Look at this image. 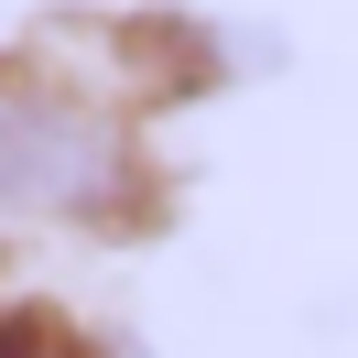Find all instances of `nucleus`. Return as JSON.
Returning a JSON list of instances; mask_svg holds the SVG:
<instances>
[{
	"instance_id": "obj_1",
	"label": "nucleus",
	"mask_w": 358,
	"mask_h": 358,
	"mask_svg": "<svg viewBox=\"0 0 358 358\" xmlns=\"http://www.w3.org/2000/svg\"><path fill=\"white\" fill-rule=\"evenodd\" d=\"M152 206L141 120L98 76L0 55V217L11 228H131Z\"/></svg>"
},
{
	"instance_id": "obj_3",
	"label": "nucleus",
	"mask_w": 358,
	"mask_h": 358,
	"mask_svg": "<svg viewBox=\"0 0 358 358\" xmlns=\"http://www.w3.org/2000/svg\"><path fill=\"white\" fill-rule=\"evenodd\" d=\"M98 358H163L152 336H131V326H98Z\"/></svg>"
},
{
	"instance_id": "obj_2",
	"label": "nucleus",
	"mask_w": 358,
	"mask_h": 358,
	"mask_svg": "<svg viewBox=\"0 0 358 358\" xmlns=\"http://www.w3.org/2000/svg\"><path fill=\"white\" fill-rule=\"evenodd\" d=\"M0 358H98V326H76L44 293H0Z\"/></svg>"
}]
</instances>
